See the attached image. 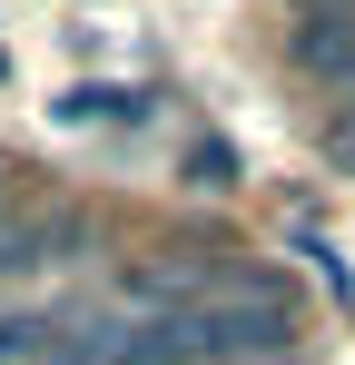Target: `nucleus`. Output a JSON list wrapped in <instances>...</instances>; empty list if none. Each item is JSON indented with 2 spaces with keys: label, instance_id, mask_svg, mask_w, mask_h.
Listing matches in <instances>:
<instances>
[{
  "label": "nucleus",
  "instance_id": "f257e3e1",
  "mask_svg": "<svg viewBox=\"0 0 355 365\" xmlns=\"http://www.w3.org/2000/svg\"><path fill=\"white\" fill-rule=\"evenodd\" d=\"M287 60L316 79V89H346L355 99V10L346 0H306L287 20Z\"/></svg>",
  "mask_w": 355,
  "mask_h": 365
},
{
  "label": "nucleus",
  "instance_id": "f03ea898",
  "mask_svg": "<svg viewBox=\"0 0 355 365\" xmlns=\"http://www.w3.org/2000/svg\"><path fill=\"white\" fill-rule=\"evenodd\" d=\"M59 128H148V89H69Z\"/></svg>",
  "mask_w": 355,
  "mask_h": 365
},
{
  "label": "nucleus",
  "instance_id": "7ed1b4c3",
  "mask_svg": "<svg viewBox=\"0 0 355 365\" xmlns=\"http://www.w3.org/2000/svg\"><path fill=\"white\" fill-rule=\"evenodd\" d=\"M326 148H336V168H346V178H355V109H346V119H336V128H326Z\"/></svg>",
  "mask_w": 355,
  "mask_h": 365
},
{
  "label": "nucleus",
  "instance_id": "20e7f679",
  "mask_svg": "<svg viewBox=\"0 0 355 365\" xmlns=\"http://www.w3.org/2000/svg\"><path fill=\"white\" fill-rule=\"evenodd\" d=\"M346 10H355V0H346Z\"/></svg>",
  "mask_w": 355,
  "mask_h": 365
}]
</instances>
